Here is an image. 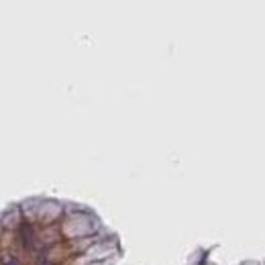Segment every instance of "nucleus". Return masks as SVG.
<instances>
[{"instance_id":"obj_1","label":"nucleus","mask_w":265,"mask_h":265,"mask_svg":"<svg viewBox=\"0 0 265 265\" xmlns=\"http://www.w3.org/2000/svg\"><path fill=\"white\" fill-rule=\"evenodd\" d=\"M20 237H22V245L27 249L33 247V226L29 223H22L20 224Z\"/></svg>"},{"instance_id":"obj_2","label":"nucleus","mask_w":265,"mask_h":265,"mask_svg":"<svg viewBox=\"0 0 265 265\" xmlns=\"http://www.w3.org/2000/svg\"><path fill=\"white\" fill-rule=\"evenodd\" d=\"M2 265H20V261H19L17 257H13V255H6Z\"/></svg>"},{"instance_id":"obj_3","label":"nucleus","mask_w":265,"mask_h":265,"mask_svg":"<svg viewBox=\"0 0 265 265\" xmlns=\"http://www.w3.org/2000/svg\"><path fill=\"white\" fill-rule=\"evenodd\" d=\"M39 265H51V263H49V261H41Z\"/></svg>"}]
</instances>
